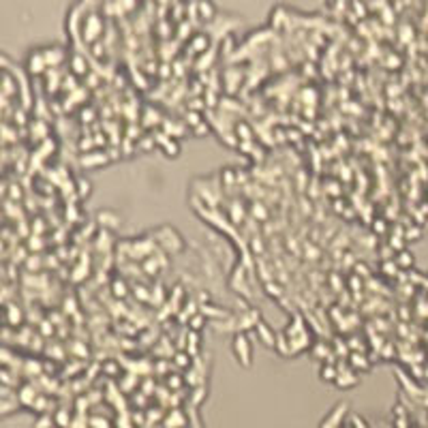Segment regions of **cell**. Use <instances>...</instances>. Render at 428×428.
Instances as JSON below:
<instances>
[{
  "mask_svg": "<svg viewBox=\"0 0 428 428\" xmlns=\"http://www.w3.org/2000/svg\"><path fill=\"white\" fill-rule=\"evenodd\" d=\"M96 9H101L99 4H96ZM96 9L92 13H84V19H81L79 26L81 43L86 48H92L95 43L103 41V32H105V19H103L101 13H96Z\"/></svg>",
  "mask_w": 428,
  "mask_h": 428,
  "instance_id": "6da1fadb",
  "label": "cell"
},
{
  "mask_svg": "<svg viewBox=\"0 0 428 428\" xmlns=\"http://www.w3.org/2000/svg\"><path fill=\"white\" fill-rule=\"evenodd\" d=\"M152 238L157 240L159 249H161L165 255H178V253L184 251L182 236L169 225H161V227H157V229H152Z\"/></svg>",
  "mask_w": 428,
  "mask_h": 428,
  "instance_id": "7a4b0ae2",
  "label": "cell"
},
{
  "mask_svg": "<svg viewBox=\"0 0 428 428\" xmlns=\"http://www.w3.org/2000/svg\"><path fill=\"white\" fill-rule=\"evenodd\" d=\"M231 349H234V355L236 360L249 368L251 366V360H253V345H251V334H234V343H231Z\"/></svg>",
  "mask_w": 428,
  "mask_h": 428,
  "instance_id": "3957f363",
  "label": "cell"
},
{
  "mask_svg": "<svg viewBox=\"0 0 428 428\" xmlns=\"http://www.w3.org/2000/svg\"><path fill=\"white\" fill-rule=\"evenodd\" d=\"M244 75H246V71L240 69V66H227V69L223 71V81H225V92H227V96L236 95L238 86L244 84Z\"/></svg>",
  "mask_w": 428,
  "mask_h": 428,
  "instance_id": "277c9868",
  "label": "cell"
},
{
  "mask_svg": "<svg viewBox=\"0 0 428 428\" xmlns=\"http://www.w3.org/2000/svg\"><path fill=\"white\" fill-rule=\"evenodd\" d=\"M225 214H227V219H229V223L234 225V227L244 225V221H246V208H244V202L240 199V195H238V197L227 199V210H225Z\"/></svg>",
  "mask_w": 428,
  "mask_h": 428,
  "instance_id": "5b68a950",
  "label": "cell"
},
{
  "mask_svg": "<svg viewBox=\"0 0 428 428\" xmlns=\"http://www.w3.org/2000/svg\"><path fill=\"white\" fill-rule=\"evenodd\" d=\"M347 411H349V405H347V403H338V405L334 407V409L321 420L319 428H340V426L345 424V415H347Z\"/></svg>",
  "mask_w": 428,
  "mask_h": 428,
  "instance_id": "8992f818",
  "label": "cell"
},
{
  "mask_svg": "<svg viewBox=\"0 0 428 428\" xmlns=\"http://www.w3.org/2000/svg\"><path fill=\"white\" fill-rule=\"evenodd\" d=\"M26 69H28L30 75L39 77L45 73V69H48V63H45L43 58V49H32L28 54V58H26Z\"/></svg>",
  "mask_w": 428,
  "mask_h": 428,
  "instance_id": "52a82bcc",
  "label": "cell"
},
{
  "mask_svg": "<svg viewBox=\"0 0 428 428\" xmlns=\"http://www.w3.org/2000/svg\"><path fill=\"white\" fill-rule=\"evenodd\" d=\"M304 332H306V319H304L302 313L293 311L289 323H287V328H285L287 338H289V340H291V338H298V336H302Z\"/></svg>",
  "mask_w": 428,
  "mask_h": 428,
  "instance_id": "ba28073f",
  "label": "cell"
},
{
  "mask_svg": "<svg viewBox=\"0 0 428 428\" xmlns=\"http://www.w3.org/2000/svg\"><path fill=\"white\" fill-rule=\"evenodd\" d=\"M69 69L71 73H73L75 77L77 75H88L90 73V66L88 63H86V56L81 54V51H71V58H69Z\"/></svg>",
  "mask_w": 428,
  "mask_h": 428,
  "instance_id": "9c48e42d",
  "label": "cell"
},
{
  "mask_svg": "<svg viewBox=\"0 0 428 428\" xmlns=\"http://www.w3.org/2000/svg\"><path fill=\"white\" fill-rule=\"evenodd\" d=\"M255 332H257V336H259V340L266 345V347H270V349L276 347V334H274V330L268 326L264 319H261V321L255 326Z\"/></svg>",
  "mask_w": 428,
  "mask_h": 428,
  "instance_id": "30bf717a",
  "label": "cell"
},
{
  "mask_svg": "<svg viewBox=\"0 0 428 428\" xmlns=\"http://www.w3.org/2000/svg\"><path fill=\"white\" fill-rule=\"evenodd\" d=\"M189 51H193V54H197V56L210 51V37H208V34H204V32L193 34V37L189 39Z\"/></svg>",
  "mask_w": 428,
  "mask_h": 428,
  "instance_id": "8fae6325",
  "label": "cell"
},
{
  "mask_svg": "<svg viewBox=\"0 0 428 428\" xmlns=\"http://www.w3.org/2000/svg\"><path fill=\"white\" fill-rule=\"evenodd\" d=\"M118 223H120V216L113 212V210H103V212L96 214V225H99L101 229L111 231L118 227Z\"/></svg>",
  "mask_w": 428,
  "mask_h": 428,
  "instance_id": "7c38bea8",
  "label": "cell"
},
{
  "mask_svg": "<svg viewBox=\"0 0 428 428\" xmlns=\"http://www.w3.org/2000/svg\"><path fill=\"white\" fill-rule=\"evenodd\" d=\"M234 133L238 137V142H255V128L246 120H236Z\"/></svg>",
  "mask_w": 428,
  "mask_h": 428,
  "instance_id": "4fadbf2b",
  "label": "cell"
},
{
  "mask_svg": "<svg viewBox=\"0 0 428 428\" xmlns=\"http://www.w3.org/2000/svg\"><path fill=\"white\" fill-rule=\"evenodd\" d=\"M199 313L206 315L208 319H234L231 311L221 308V306H214V304H202V306H199Z\"/></svg>",
  "mask_w": 428,
  "mask_h": 428,
  "instance_id": "5bb4252c",
  "label": "cell"
},
{
  "mask_svg": "<svg viewBox=\"0 0 428 428\" xmlns=\"http://www.w3.org/2000/svg\"><path fill=\"white\" fill-rule=\"evenodd\" d=\"M370 362H373V360L366 358V353H360V351L349 353V366H351L355 373H366V370H370Z\"/></svg>",
  "mask_w": 428,
  "mask_h": 428,
  "instance_id": "9a60e30c",
  "label": "cell"
},
{
  "mask_svg": "<svg viewBox=\"0 0 428 428\" xmlns=\"http://www.w3.org/2000/svg\"><path fill=\"white\" fill-rule=\"evenodd\" d=\"M43 58H45V63H48V69H49V64H51V69H56L58 64H63V60H64V51H63V48H45L43 49Z\"/></svg>",
  "mask_w": 428,
  "mask_h": 428,
  "instance_id": "2e32d148",
  "label": "cell"
},
{
  "mask_svg": "<svg viewBox=\"0 0 428 428\" xmlns=\"http://www.w3.org/2000/svg\"><path fill=\"white\" fill-rule=\"evenodd\" d=\"M79 161H81V165H84V167H96V165H103V163L110 161V157H107V152L95 150V152H86V154H81Z\"/></svg>",
  "mask_w": 428,
  "mask_h": 428,
  "instance_id": "e0dca14e",
  "label": "cell"
},
{
  "mask_svg": "<svg viewBox=\"0 0 428 428\" xmlns=\"http://www.w3.org/2000/svg\"><path fill=\"white\" fill-rule=\"evenodd\" d=\"M319 379L328 381V383H334V381L338 379V366L332 362H323L319 366Z\"/></svg>",
  "mask_w": 428,
  "mask_h": 428,
  "instance_id": "ac0fdd59",
  "label": "cell"
},
{
  "mask_svg": "<svg viewBox=\"0 0 428 428\" xmlns=\"http://www.w3.org/2000/svg\"><path fill=\"white\" fill-rule=\"evenodd\" d=\"M197 15H199V22H214L216 19V7L212 2H199L197 4Z\"/></svg>",
  "mask_w": 428,
  "mask_h": 428,
  "instance_id": "d6986e66",
  "label": "cell"
},
{
  "mask_svg": "<svg viewBox=\"0 0 428 428\" xmlns=\"http://www.w3.org/2000/svg\"><path fill=\"white\" fill-rule=\"evenodd\" d=\"M394 261H396V266H398L400 270H407V268H413L415 257H413V253H411V251H407V249H405V251L396 253Z\"/></svg>",
  "mask_w": 428,
  "mask_h": 428,
  "instance_id": "ffe728a7",
  "label": "cell"
},
{
  "mask_svg": "<svg viewBox=\"0 0 428 428\" xmlns=\"http://www.w3.org/2000/svg\"><path fill=\"white\" fill-rule=\"evenodd\" d=\"M208 321H210L208 317L202 315V313H197V315H193L189 319V326L187 328H189V332H199V334H202L206 330V326H208Z\"/></svg>",
  "mask_w": 428,
  "mask_h": 428,
  "instance_id": "44dd1931",
  "label": "cell"
},
{
  "mask_svg": "<svg viewBox=\"0 0 428 428\" xmlns=\"http://www.w3.org/2000/svg\"><path fill=\"white\" fill-rule=\"evenodd\" d=\"M184 127H189V131H193L195 127H199L204 120V113L202 111H193V110H187V113H184Z\"/></svg>",
  "mask_w": 428,
  "mask_h": 428,
  "instance_id": "7402d4cb",
  "label": "cell"
},
{
  "mask_svg": "<svg viewBox=\"0 0 428 428\" xmlns=\"http://www.w3.org/2000/svg\"><path fill=\"white\" fill-rule=\"evenodd\" d=\"M276 351L283 355V358H291V345H289V338H287L285 332L276 334Z\"/></svg>",
  "mask_w": 428,
  "mask_h": 428,
  "instance_id": "603a6c76",
  "label": "cell"
},
{
  "mask_svg": "<svg viewBox=\"0 0 428 428\" xmlns=\"http://www.w3.org/2000/svg\"><path fill=\"white\" fill-rule=\"evenodd\" d=\"M174 366L176 368H193V355L189 351H176L174 353Z\"/></svg>",
  "mask_w": 428,
  "mask_h": 428,
  "instance_id": "cb8c5ba5",
  "label": "cell"
},
{
  "mask_svg": "<svg viewBox=\"0 0 428 428\" xmlns=\"http://www.w3.org/2000/svg\"><path fill=\"white\" fill-rule=\"evenodd\" d=\"M264 289H266L268 296H272L274 300H283V298H285V291H283V287L278 285V281H274V278L264 283Z\"/></svg>",
  "mask_w": 428,
  "mask_h": 428,
  "instance_id": "d4e9b609",
  "label": "cell"
},
{
  "mask_svg": "<svg viewBox=\"0 0 428 428\" xmlns=\"http://www.w3.org/2000/svg\"><path fill=\"white\" fill-rule=\"evenodd\" d=\"M111 293L116 298H120V300H125V298L128 296V285L125 283V278H113L111 281Z\"/></svg>",
  "mask_w": 428,
  "mask_h": 428,
  "instance_id": "484cf974",
  "label": "cell"
},
{
  "mask_svg": "<svg viewBox=\"0 0 428 428\" xmlns=\"http://www.w3.org/2000/svg\"><path fill=\"white\" fill-rule=\"evenodd\" d=\"M161 150H163V154H165V157H172V159H174V157H178V154H180V150H182V148H180V142H178V139L169 137L167 142H165L163 146H161Z\"/></svg>",
  "mask_w": 428,
  "mask_h": 428,
  "instance_id": "4316f807",
  "label": "cell"
},
{
  "mask_svg": "<svg viewBox=\"0 0 428 428\" xmlns=\"http://www.w3.org/2000/svg\"><path fill=\"white\" fill-rule=\"evenodd\" d=\"M54 424L58 428H71V413L66 409L54 411Z\"/></svg>",
  "mask_w": 428,
  "mask_h": 428,
  "instance_id": "83f0119b",
  "label": "cell"
},
{
  "mask_svg": "<svg viewBox=\"0 0 428 428\" xmlns=\"http://www.w3.org/2000/svg\"><path fill=\"white\" fill-rule=\"evenodd\" d=\"M90 193H92V182L88 178H77V195H79V199H86V197H90Z\"/></svg>",
  "mask_w": 428,
  "mask_h": 428,
  "instance_id": "f1b7e54d",
  "label": "cell"
},
{
  "mask_svg": "<svg viewBox=\"0 0 428 428\" xmlns=\"http://www.w3.org/2000/svg\"><path fill=\"white\" fill-rule=\"evenodd\" d=\"M101 370H103V377H116L120 373V366H118L116 360H107V362L101 364Z\"/></svg>",
  "mask_w": 428,
  "mask_h": 428,
  "instance_id": "f546056e",
  "label": "cell"
},
{
  "mask_svg": "<svg viewBox=\"0 0 428 428\" xmlns=\"http://www.w3.org/2000/svg\"><path fill=\"white\" fill-rule=\"evenodd\" d=\"M51 426H56L51 413H39L37 420H34V428H51Z\"/></svg>",
  "mask_w": 428,
  "mask_h": 428,
  "instance_id": "4dcf8cb0",
  "label": "cell"
},
{
  "mask_svg": "<svg viewBox=\"0 0 428 428\" xmlns=\"http://www.w3.org/2000/svg\"><path fill=\"white\" fill-rule=\"evenodd\" d=\"M251 206H253L251 212H253V216H255L257 221H266L268 219V210H266V206L261 202H253Z\"/></svg>",
  "mask_w": 428,
  "mask_h": 428,
  "instance_id": "1f68e13d",
  "label": "cell"
},
{
  "mask_svg": "<svg viewBox=\"0 0 428 428\" xmlns=\"http://www.w3.org/2000/svg\"><path fill=\"white\" fill-rule=\"evenodd\" d=\"M190 30H193V24H190L189 19H184L182 24H178V30H176L178 39H187L189 34H190Z\"/></svg>",
  "mask_w": 428,
  "mask_h": 428,
  "instance_id": "d6a6232c",
  "label": "cell"
},
{
  "mask_svg": "<svg viewBox=\"0 0 428 428\" xmlns=\"http://www.w3.org/2000/svg\"><path fill=\"white\" fill-rule=\"evenodd\" d=\"M251 249H253V253H255L257 257H261L266 253L264 242H261V238H257V236H253V238H251Z\"/></svg>",
  "mask_w": 428,
  "mask_h": 428,
  "instance_id": "836d02e7",
  "label": "cell"
},
{
  "mask_svg": "<svg viewBox=\"0 0 428 428\" xmlns=\"http://www.w3.org/2000/svg\"><path fill=\"white\" fill-rule=\"evenodd\" d=\"M381 270H383L388 276H392V274H396V272H398V266H396L394 259H388V261H383V264H381Z\"/></svg>",
  "mask_w": 428,
  "mask_h": 428,
  "instance_id": "e575fe53",
  "label": "cell"
},
{
  "mask_svg": "<svg viewBox=\"0 0 428 428\" xmlns=\"http://www.w3.org/2000/svg\"><path fill=\"white\" fill-rule=\"evenodd\" d=\"M347 422H349V424H351L353 428H368V424H366V420H364V417H360L358 413H351V415H349V420H347Z\"/></svg>",
  "mask_w": 428,
  "mask_h": 428,
  "instance_id": "d590c367",
  "label": "cell"
},
{
  "mask_svg": "<svg viewBox=\"0 0 428 428\" xmlns=\"http://www.w3.org/2000/svg\"><path fill=\"white\" fill-rule=\"evenodd\" d=\"M133 291H135V296L139 298V300H143V302H146V300H152V296L148 293V289H146L143 285H135V287H133Z\"/></svg>",
  "mask_w": 428,
  "mask_h": 428,
  "instance_id": "8d00e7d4",
  "label": "cell"
},
{
  "mask_svg": "<svg viewBox=\"0 0 428 428\" xmlns=\"http://www.w3.org/2000/svg\"><path fill=\"white\" fill-rule=\"evenodd\" d=\"M210 131H212V128H210V125H208V122H202V125H199V127H195V128H193V131H190V133H193L195 137H202V135H208Z\"/></svg>",
  "mask_w": 428,
  "mask_h": 428,
  "instance_id": "74e56055",
  "label": "cell"
},
{
  "mask_svg": "<svg viewBox=\"0 0 428 428\" xmlns=\"http://www.w3.org/2000/svg\"><path fill=\"white\" fill-rule=\"evenodd\" d=\"M77 146H79L81 154H84V150H90V148H95L96 143H95V139H90V137H81V139H79V143H77Z\"/></svg>",
  "mask_w": 428,
  "mask_h": 428,
  "instance_id": "f35d334b",
  "label": "cell"
},
{
  "mask_svg": "<svg viewBox=\"0 0 428 428\" xmlns=\"http://www.w3.org/2000/svg\"><path fill=\"white\" fill-rule=\"evenodd\" d=\"M182 383H187V381L180 379V375H169V379H167V385H169V388H180Z\"/></svg>",
  "mask_w": 428,
  "mask_h": 428,
  "instance_id": "ab89813d",
  "label": "cell"
},
{
  "mask_svg": "<svg viewBox=\"0 0 428 428\" xmlns=\"http://www.w3.org/2000/svg\"><path fill=\"white\" fill-rule=\"evenodd\" d=\"M11 199H15V202L22 199V187H19V184H13L11 187Z\"/></svg>",
  "mask_w": 428,
  "mask_h": 428,
  "instance_id": "60d3db41",
  "label": "cell"
},
{
  "mask_svg": "<svg viewBox=\"0 0 428 428\" xmlns=\"http://www.w3.org/2000/svg\"><path fill=\"white\" fill-rule=\"evenodd\" d=\"M90 424L95 426V428H110V422L99 420V417H92V420H90Z\"/></svg>",
  "mask_w": 428,
  "mask_h": 428,
  "instance_id": "b9f144b4",
  "label": "cell"
},
{
  "mask_svg": "<svg viewBox=\"0 0 428 428\" xmlns=\"http://www.w3.org/2000/svg\"><path fill=\"white\" fill-rule=\"evenodd\" d=\"M373 229H375V234H383V231H385V221H383V219H379V221H375V225H373Z\"/></svg>",
  "mask_w": 428,
  "mask_h": 428,
  "instance_id": "7bdbcfd3",
  "label": "cell"
},
{
  "mask_svg": "<svg viewBox=\"0 0 428 428\" xmlns=\"http://www.w3.org/2000/svg\"><path fill=\"white\" fill-rule=\"evenodd\" d=\"M394 426L396 428H407L409 426V417H394Z\"/></svg>",
  "mask_w": 428,
  "mask_h": 428,
  "instance_id": "ee69618b",
  "label": "cell"
},
{
  "mask_svg": "<svg viewBox=\"0 0 428 428\" xmlns=\"http://www.w3.org/2000/svg\"><path fill=\"white\" fill-rule=\"evenodd\" d=\"M420 236H422V231L417 229V227H413V229H409V231H407V234H405V240H411V238H420Z\"/></svg>",
  "mask_w": 428,
  "mask_h": 428,
  "instance_id": "f6af8a7d",
  "label": "cell"
},
{
  "mask_svg": "<svg viewBox=\"0 0 428 428\" xmlns=\"http://www.w3.org/2000/svg\"><path fill=\"white\" fill-rule=\"evenodd\" d=\"M161 69H163V71H159V75H161V77H167L169 73H172V66H169V64H163Z\"/></svg>",
  "mask_w": 428,
  "mask_h": 428,
  "instance_id": "bcb514c9",
  "label": "cell"
},
{
  "mask_svg": "<svg viewBox=\"0 0 428 428\" xmlns=\"http://www.w3.org/2000/svg\"><path fill=\"white\" fill-rule=\"evenodd\" d=\"M340 428H353V426H351V424H349V422H345V424H343V426H340Z\"/></svg>",
  "mask_w": 428,
  "mask_h": 428,
  "instance_id": "7dc6e473",
  "label": "cell"
}]
</instances>
